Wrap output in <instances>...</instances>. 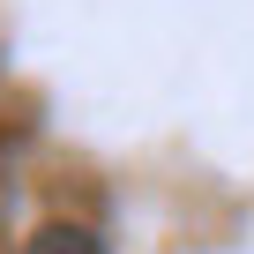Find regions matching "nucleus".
<instances>
[{"instance_id": "nucleus-1", "label": "nucleus", "mask_w": 254, "mask_h": 254, "mask_svg": "<svg viewBox=\"0 0 254 254\" xmlns=\"http://www.w3.org/2000/svg\"><path fill=\"white\" fill-rule=\"evenodd\" d=\"M30 254H105V239H97L90 224H45V232L30 239Z\"/></svg>"}]
</instances>
